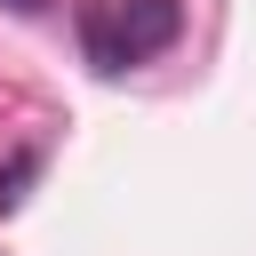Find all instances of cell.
<instances>
[{"instance_id":"cell-3","label":"cell","mask_w":256,"mask_h":256,"mask_svg":"<svg viewBox=\"0 0 256 256\" xmlns=\"http://www.w3.org/2000/svg\"><path fill=\"white\" fill-rule=\"evenodd\" d=\"M0 8H16V16H40V8H48V0H0Z\"/></svg>"},{"instance_id":"cell-1","label":"cell","mask_w":256,"mask_h":256,"mask_svg":"<svg viewBox=\"0 0 256 256\" xmlns=\"http://www.w3.org/2000/svg\"><path fill=\"white\" fill-rule=\"evenodd\" d=\"M176 0H120V8H88L80 16V40H88V64L96 72H128L144 56H160L176 40Z\"/></svg>"},{"instance_id":"cell-2","label":"cell","mask_w":256,"mask_h":256,"mask_svg":"<svg viewBox=\"0 0 256 256\" xmlns=\"http://www.w3.org/2000/svg\"><path fill=\"white\" fill-rule=\"evenodd\" d=\"M32 168H40V160H32V152H16V160H8V168H0V216H8V208H16V200H24V184H32Z\"/></svg>"}]
</instances>
